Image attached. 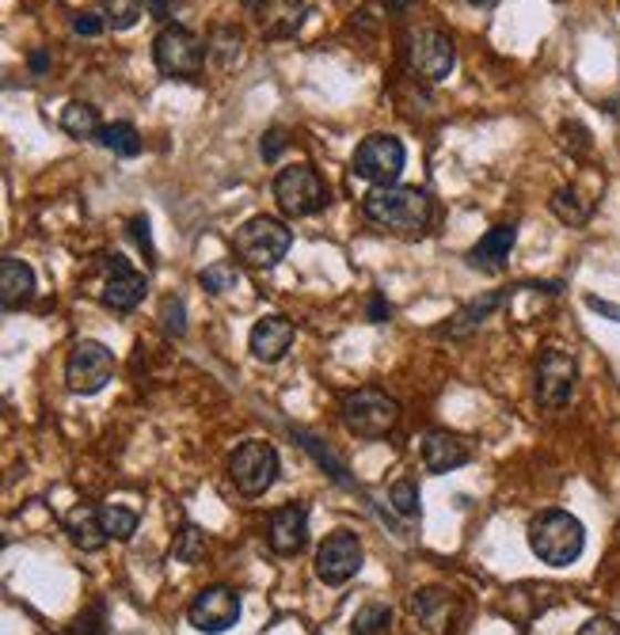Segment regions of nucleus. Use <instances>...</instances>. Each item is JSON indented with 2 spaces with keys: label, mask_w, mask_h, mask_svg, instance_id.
<instances>
[{
  "label": "nucleus",
  "mask_w": 620,
  "mask_h": 635,
  "mask_svg": "<svg viewBox=\"0 0 620 635\" xmlns=\"http://www.w3.org/2000/svg\"><path fill=\"white\" fill-rule=\"evenodd\" d=\"M362 214L381 229H392L400 237H418L431 225L434 206L423 187H373L362 198Z\"/></svg>",
  "instance_id": "nucleus-1"
},
{
  "label": "nucleus",
  "mask_w": 620,
  "mask_h": 635,
  "mask_svg": "<svg viewBox=\"0 0 620 635\" xmlns=\"http://www.w3.org/2000/svg\"><path fill=\"white\" fill-rule=\"evenodd\" d=\"M529 548L548 568H571L587 548V529L567 510H545L529 521Z\"/></svg>",
  "instance_id": "nucleus-2"
},
{
  "label": "nucleus",
  "mask_w": 620,
  "mask_h": 635,
  "mask_svg": "<svg viewBox=\"0 0 620 635\" xmlns=\"http://www.w3.org/2000/svg\"><path fill=\"white\" fill-rule=\"evenodd\" d=\"M343 423L358 438H389L400 423V404L381 388H358L343 399Z\"/></svg>",
  "instance_id": "nucleus-3"
},
{
  "label": "nucleus",
  "mask_w": 620,
  "mask_h": 635,
  "mask_svg": "<svg viewBox=\"0 0 620 635\" xmlns=\"http://www.w3.org/2000/svg\"><path fill=\"white\" fill-rule=\"evenodd\" d=\"M275 198L286 217H312L328 206V183L312 164H290L275 176Z\"/></svg>",
  "instance_id": "nucleus-4"
},
{
  "label": "nucleus",
  "mask_w": 620,
  "mask_h": 635,
  "mask_svg": "<svg viewBox=\"0 0 620 635\" xmlns=\"http://www.w3.org/2000/svg\"><path fill=\"white\" fill-rule=\"evenodd\" d=\"M153 61L172 81H190V76L203 73L206 50L203 42H198V34H190L187 28H179V23H168V28H161V34L153 39Z\"/></svg>",
  "instance_id": "nucleus-5"
},
{
  "label": "nucleus",
  "mask_w": 620,
  "mask_h": 635,
  "mask_svg": "<svg viewBox=\"0 0 620 635\" xmlns=\"http://www.w3.org/2000/svg\"><path fill=\"white\" fill-rule=\"evenodd\" d=\"M290 243H293V232L286 229L278 217L259 214V217H251V221L240 225L237 256L251 267H275V263H282V259H286Z\"/></svg>",
  "instance_id": "nucleus-6"
},
{
  "label": "nucleus",
  "mask_w": 620,
  "mask_h": 635,
  "mask_svg": "<svg viewBox=\"0 0 620 635\" xmlns=\"http://www.w3.org/2000/svg\"><path fill=\"white\" fill-rule=\"evenodd\" d=\"M111 377H115V354H111L103 343H95V339H81V343L69 351V362H65L69 393L95 396V393L107 388Z\"/></svg>",
  "instance_id": "nucleus-7"
},
{
  "label": "nucleus",
  "mask_w": 620,
  "mask_h": 635,
  "mask_svg": "<svg viewBox=\"0 0 620 635\" xmlns=\"http://www.w3.org/2000/svg\"><path fill=\"white\" fill-rule=\"evenodd\" d=\"M278 449L270 441H244L237 454L229 457V476L237 483L240 495L256 499V495H267L278 480Z\"/></svg>",
  "instance_id": "nucleus-8"
},
{
  "label": "nucleus",
  "mask_w": 620,
  "mask_h": 635,
  "mask_svg": "<svg viewBox=\"0 0 620 635\" xmlns=\"http://www.w3.org/2000/svg\"><path fill=\"white\" fill-rule=\"evenodd\" d=\"M407 164V149L400 137L373 134L354 149V176H362L373 187H392Z\"/></svg>",
  "instance_id": "nucleus-9"
},
{
  "label": "nucleus",
  "mask_w": 620,
  "mask_h": 635,
  "mask_svg": "<svg viewBox=\"0 0 620 635\" xmlns=\"http://www.w3.org/2000/svg\"><path fill=\"white\" fill-rule=\"evenodd\" d=\"M575 381H579V365L560 346H545L537 358V404L545 412H560L571 404Z\"/></svg>",
  "instance_id": "nucleus-10"
},
{
  "label": "nucleus",
  "mask_w": 620,
  "mask_h": 635,
  "mask_svg": "<svg viewBox=\"0 0 620 635\" xmlns=\"http://www.w3.org/2000/svg\"><path fill=\"white\" fill-rule=\"evenodd\" d=\"M407 61L423 81H445L457 65V46L445 31L423 28L407 39Z\"/></svg>",
  "instance_id": "nucleus-11"
},
{
  "label": "nucleus",
  "mask_w": 620,
  "mask_h": 635,
  "mask_svg": "<svg viewBox=\"0 0 620 635\" xmlns=\"http://www.w3.org/2000/svg\"><path fill=\"white\" fill-rule=\"evenodd\" d=\"M187 621L206 635H221L240 621V597L229 586H206L187 605Z\"/></svg>",
  "instance_id": "nucleus-12"
},
{
  "label": "nucleus",
  "mask_w": 620,
  "mask_h": 635,
  "mask_svg": "<svg viewBox=\"0 0 620 635\" xmlns=\"http://www.w3.org/2000/svg\"><path fill=\"white\" fill-rule=\"evenodd\" d=\"M362 571V541L347 529L331 533L324 544L317 548V579L328 586H343Z\"/></svg>",
  "instance_id": "nucleus-13"
},
{
  "label": "nucleus",
  "mask_w": 620,
  "mask_h": 635,
  "mask_svg": "<svg viewBox=\"0 0 620 635\" xmlns=\"http://www.w3.org/2000/svg\"><path fill=\"white\" fill-rule=\"evenodd\" d=\"M267 544L275 555H301L309 544V507L304 502H286L267 521Z\"/></svg>",
  "instance_id": "nucleus-14"
},
{
  "label": "nucleus",
  "mask_w": 620,
  "mask_h": 635,
  "mask_svg": "<svg viewBox=\"0 0 620 635\" xmlns=\"http://www.w3.org/2000/svg\"><path fill=\"white\" fill-rule=\"evenodd\" d=\"M103 304L115 312L137 309L145 298V274H137L122 256H107V282H103Z\"/></svg>",
  "instance_id": "nucleus-15"
},
{
  "label": "nucleus",
  "mask_w": 620,
  "mask_h": 635,
  "mask_svg": "<svg viewBox=\"0 0 620 635\" xmlns=\"http://www.w3.org/2000/svg\"><path fill=\"white\" fill-rule=\"evenodd\" d=\"M293 335H297V327H293V320H286V316H264L256 327H251V354H256L259 362H282L286 358V351L293 346Z\"/></svg>",
  "instance_id": "nucleus-16"
},
{
  "label": "nucleus",
  "mask_w": 620,
  "mask_h": 635,
  "mask_svg": "<svg viewBox=\"0 0 620 635\" xmlns=\"http://www.w3.org/2000/svg\"><path fill=\"white\" fill-rule=\"evenodd\" d=\"M468 457H473L468 454V441L450 430H431L423 438V465H426V472H434V476H445V472H453V468L468 465Z\"/></svg>",
  "instance_id": "nucleus-17"
},
{
  "label": "nucleus",
  "mask_w": 620,
  "mask_h": 635,
  "mask_svg": "<svg viewBox=\"0 0 620 635\" xmlns=\"http://www.w3.org/2000/svg\"><path fill=\"white\" fill-rule=\"evenodd\" d=\"M514 240H518V229L514 225H495V229H487L484 237L473 251H468V267H476V271H503L506 259H510L514 251Z\"/></svg>",
  "instance_id": "nucleus-18"
},
{
  "label": "nucleus",
  "mask_w": 620,
  "mask_h": 635,
  "mask_svg": "<svg viewBox=\"0 0 620 635\" xmlns=\"http://www.w3.org/2000/svg\"><path fill=\"white\" fill-rule=\"evenodd\" d=\"M65 533H69V541H73V548H81V552H100V548L111 541L107 529H103L100 507H76V510H69Z\"/></svg>",
  "instance_id": "nucleus-19"
},
{
  "label": "nucleus",
  "mask_w": 620,
  "mask_h": 635,
  "mask_svg": "<svg viewBox=\"0 0 620 635\" xmlns=\"http://www.w3.org/2000/svg\"><path fill=\"white\" fill-rule=\"evenodd\" d=\"M34 293V271L23 259H4L0 263V304L8 312L12 309H23Z\"/></svg>",
  "instance_id": "nucleus-20"
},
{
  "label": "nucleus",
  "mask_w": 620,
  "mask_h": 635,
  "mask_svg": "<svg viewBox=\"0 0 620 635\" xmlns=\"http://www.w3.org/2000/svg\"><path fill=\"white\" fill-rule=\"evenodd\" d=\"M506 301V293H484V298H476V301H468L461 312H453V320L450 324H442L438 327V335H450V339H465L468 332H476L479 324H484L487 316H492L495 309Z\"/></svg>",
  "instance_id": "nucleus-21"
},
{
  "label": "nucleus",
  "mask_w": 620,
  "mask_h": 635,
  "mask_svg": "<svg viewBox=\"0 0 620 635\" xmlns=\"http://www.w3.org/2000/svg\"><path fill=\"white\" fill-rule=\"evenodd\" d=\"M450 605H453V597L445 594V590H423V594H415L418 621L434 632H445V624H450Z\"/></svg>",
  "instance_id": "nucleus-22"
},
{
  "label": "nucleus",
  "mask_w": 620,
  "mask_h": 635,
  "mask_svg": "<svg viewBox=\"0 0 620 635\" xmlns=\"http://www.w3.org/2000/svg\"><path fill=\"white\" fill-rule=\"evenodd\" d=\"M61 129H65L69 137H95L103 129L100 122V111L92 107V103H69L65 111H61Z\"/></svg>",
  "instance_id": "nucleus-23"
},
{
  "label": "nucleus",
  "mask_w": 620,
  "mask_h": 635,
  "mask_svg": "<svg viewBox=\"0 0 620 635\" xmlns=\"http://www.w3.org/2000/svg\"><path fill=\"white\" fill-rule=\"evenodd\" d=\"M95 142H100L107 153H115V156H137V153H142V137H137V129L130 126V122H107V126L95 134Z\"/></svg>",
  "instance_id": "nucleus-24"
},
{
  "label": "nucleus",
  "mask_w": 620,
  "mask_h": 635,
  "mask_svg": "<svg viewBox=\"0 0 620 635\" xmlns=\"http://www.w3.org/2000/svg\"><path fill=\"white\" fill-rule=\"evenodd\" d=\"M552 214L560 217L564 225H587L590 221V202L575 187H560L552 195Z\"/></svg>",
  "instance_id": "nucleus-25"
},
{
  "label": "nucleus",
  "mask_w": 620,
  "mask_h": 635,
  "mask_svg": "<svg viewBox=\"0 0 620 635\" xmlns=\"http://www.w3.org/2000/svg\"><path fill=\"white\" fill-rule=\"evenodd\" d=\"M100 518H103V529H107L111 541H130V537L137 533V518L134 510L126 507H115V502H107V507H100Z\"/></svg>",
  "instance_id": "nucleus-26"
},
{
  "label": "nucleus",
  "mask_w": 620,
  "mask_h": 635,
  "mask_svg": "<svg viewBox=\"0 0 620 635\" xmlns=\"http://www.w3.org/2000/svg\"><path fill=\"white\" fill-rule=\"evenodd\" d=\"M389 624H392V608L381 605V602H373V605H362L354 613L351 632L354 635H381L384 628H389Z\"/></svg>",
  "instance_id": "nucleus-27"
},
{
  "label": "nucleus",
  "mask_w": 620,
  "mask_h": 635,
  "mask_svg": "<svg viewBox=\"0 0 620 635\" xmlns=\"http://www.w3.org/2000/svg\"><path fill=\"white\" fill-rule=\"evenodd\" d=\"M389 507L396 510L400 518L415 521L418 518V483L415 480H396L389 487Z\"/></svg>",
  "instance_id": "nucleus-28"
},
{
  "label": "nucleus",
  "mask_w": 620,
  "mask_h": 635,
  "mask_svg": "<svg viewBox=\"0 0 620 635\" xmlns=\"http://www.w3.org/2000/svg\"><path fill=\"white\" fill-rule=\"evenodd\" d=\"M103 15H107V28L130 31L142 20V0H103Z\"/></svg>",
  "instance_id": "nucleus-29"
},
{
  "label": "nucleus",
  "mask_w": 620,
  "mask_h": 635,
  "mask_svg": "<svg viewBox=\"0 0 620 635\" xmlns=\"http://www.w3.org/2000/svg\"><path fill=\"white\" fill-rule=\"evenodd\" d=\"M198 282H203L209 293H229L240 285V271H237V263H225L221 259V263L206 267V271L198 274Z\"/></svg>",
  "instance_id": "nucleus-30"
},
{
  "label": "nucleus",
  "mask_w": 620,
  "mask_h": 635,
  "mask_svg": "<svg viewBox=\"0 0 620 635\" xmlns=\"http://www.w3.org/2000/svg\"><path fill=\"white\" fill-rule=\"evenodd\" d=\"M297 441H301V446H304V449H309V454H312V457H317V460H320V465H324V468H328V472H331V476H335V480H339V483H347V487H351V476H347V465H343V460H339L335 454H331V449H324V446H320V441H317V438H312V434H304V430H297Z\"/></svg>",
  "instance_id": "nucleus-31"
},
{
  "label": "nucleus",
  "mask_w": 620,
  "mask_h": 635,
  "mask_svg": "<svg viewBox=\"0 0 620 635\" xmlns=\"http://www.w3.org/2000/svg\"><path fill=\"white\" fill-rule=\"evenodd\" d=\"M203 552H206V533L198 525H187L179 533V541H176V560L179 563H198V560H203Z\"/></svg>",
  "instance_id": "nucleus-32"
},
{
  "label": "nucleus",
  "mask_w": 620,
  "mask_h": 635,
  "mask_svg": "<svg viewBox=\"0 0 620 635\" xmlns=\"http://www.w3.org/2000/svg\"><path fill=\"white\" fill-rule=\"evenodd\" d=\"M183 316H187V312H183V301H179V298H168V301H164V309H161L164 332L179 339L183 332H187V324H183Z\"/></svg>",
  "instance_id": "nucleus-33"
},
{
  "label": "nucleus",
  "mask_w": 620,
  "mask_h": 635,
  "mask_svg": "<svg viewBox=\"0 0 620 635\" xmlns=\"http://www.w3.org/2000/svg\"><path fill=\"white\" fill-rule=\"evenodd\" d=\"M103 28H107V20H100L95 12H76L73 15V31L84 34V39H95V34H103Z\"/></svg>",
  "instance_id": "nucleus-34"
},
{
  "label": "nucleus",
  "mask_w": 620,
  "mask_h": 635,
  "mask_svg": "<svg viewBox=\"0 0 620 635\" xmlns=\"http://www.w3.org/2000/svg\"><path fill=\"white\" fill-rule=\"evenodd\" d=\"M130 232H134V240L142 243V251L148 256V263H153L156 251H153V237H148V217H130Z\"/></svg>",
  "instance_id": "nucleus-35"
},
{
  "label": "nucleus",
  "mask_w": 620,
  "mask_h": 635,
  "mask_svg": "<svg viewBox=\"0 0 620 635\" xmlns=\"http://www.w3.org/2000/svg\"><path fill=\"white\" fill-rule=\"evenodd\" d=\"M259 149H264V160H278L282 149H286V129H267Z\"/></svg>",
  "instance_id": "nucleus-36"
},
{
  "label": "nucleus",
  "mask_w": 620,
  "mask_h": 635,
  "mask_svg": "<svg viewBox=\"0 0 620 635\" xmlns=\"http://www.w3.org/2000/svg\"><path fill=\"white\" fill-rule=\"evenodd\" d=\"M579 635H620V624L609 621V616H593V621L582 624Z\"/></svg>",
  "instance_id": "nucleus-37"
},
{
  "label": "nucleus",
  "mask_w": 620,
  "mask_h": 635,
  "mask_svg": "<svg viewBox=\"0 0 620 635\" xmlns=\"http://www.w3.org/2000/svg\"><path fill=\"white\" fill-rule=\"evenodd\" d=\"M587 309H593V312H601V316H609L613 324H620V304H613V301H601V298H587Z\"/></svg>",
  "instance_id": "nucleus-38"
},
{
  "label": "nucleus",
  "mask_w": 620,
  "mask_h": 635,
  "mask_svg": "<svg viewBox=\"0 0 620 635\" xmlns=\"http://www.w3.org/2000/svg\"><path fill=\"white\" fill-rule=\"evenodd\" d=\"M370 320H373V324H381V320H389V304H384L381 298H373V301H370Z\"/></svg>",
  "instance_id": "nucleus-39"
},
{
  "label": "nucleus",
  "mask_w": 620,
  "mask_h": 635,
  "mask_svg": "<svg viewBox=\"0 0 620 635\" xmlns=\"http://www.w3.org/2000/svg\"><path fill=\"white\" fill-rule=\"evenodd\" d=\"M148 8H153L156 20H168V0H148Z\"/></svg>",
  "instance_id": "nucleus-40"
},
{
  "label": "nucleus",
  "mask_w": 620,
  "mask_h": 635,
  "mask_svg": "<svg viewBox=\"0 0 620 635\" xmlns=\"http://www.w3.org/2000/svg\"><path fill=\"white\" fill-rule=\"evenodd\" d=\"M46 65H50V58L42 54V50H39V54H31V69H34V73H46Z\"/></svg>",
  "instance_id": "nucleus-41"
},
{
  "label": "nucleus",
  "mask_w": 620,
  "mask_h": 635,
  "mask_svg": "<svg viewBox=\"0 0 620 635\" xmlns=\"http://www.w3.org/2000/svg\"><path fill=\"white\" fill-rule=\"evenodd\" d=\"M384 4H389V12H404V8L412 4V0H384Z\"/></svg>",
  "instance_id": "nucleus-42"
},
{
  "label": "nucleus",
  "mask_w": 620,
  "mask_h": 635,
  "mask_svg": "<svg viewBox=\"0 0 620 635\" xmlns=\"http://www.w3.org/2000/svg\"><path fill=\"white\" fill-rule=\"evenodd\" d=\"M468 4H479V8H487V4H495V0H468Z\"/></svg>",
  "instance_id": "nucleus-43"
}]
</instances>
